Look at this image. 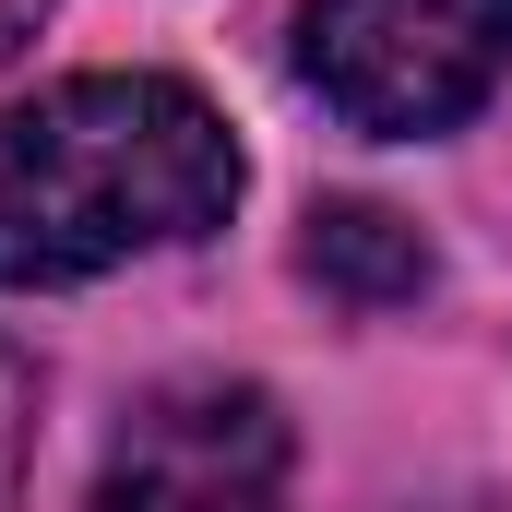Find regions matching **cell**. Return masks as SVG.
I'll use <instances>...</instances> for the list:
<instances>
[{
  "label": "cell",
  "instance_id": "obj_1",
  "mask_svg": "<svg viewBox=\"0 0 512 512\" xmlns=\"http://www.w3.org/2000/svg\"><path fill=\"white\" fill-rule=\"evenodd\" d=\"M239 143L179 72H72L0 108V286H84L227 227Z\"/></svg>",
  "mask_w": 512,
  "mask_h": 512
},
{
  "label": "cell",
  "instance_id": "obj_2",
  "mask_svg": "<svg viewBox=\"0 0 512 512\" xmlns=\"http://www.w3.org/2000/svg\"><path fill=\"white\" fill-rule=\"evenodd\" d=\"M298 72L346 131H382V143L453 131L512 72V0H310Z\"/></svg>",
  "mask_w": 512,
  "mask_h": 512
},
{
  "label": "cell",
  "instance_id": "obj_3",
  "mask_svg": "<svg viewBox=\"0 0 512 512\" xmlns=\"http://www.w3.org/2000/svg\"><path fill=\"white\" fill-rule=\"evenodd\" d=\"M96 512H286V417L262 382H155L108 429Z\"/></svg>",
  "mask_w": 512,
  "mask_h": 512
},
{
  "label": "cell",
  "instance_id": "obj_4",
  "mask_svg": "<svg viewBox=\"0 0 512 512\" xmlns=\"http://www.w3.org/2000/svg\"><path fill=\"white\" fill-rule=\"evenodd\" d=\"M310 274L346 298V310H405L429 286V239L393 215V203H322L310 215Z\"/></svg>",
  "mask_w": 512,
  "mask_h": 512
},
{
  "label": "cell",
  "instance_id": "obj_5",
  "mask_svg": "<svg viewBox=\"0 0 512 512\" xmlns=\"http://www.w3.org/2000/svg\"><path fill=\"white\" fill-rule=\"evenodd\" d=\"M36 405H48V370L0 334V512L24 501V465H36Z\"/></svg>",
  "mask_w": 512,
  "mask_h": 512
}]
</instances>
